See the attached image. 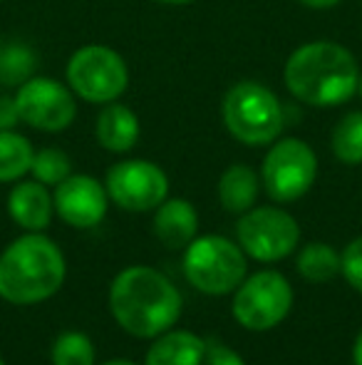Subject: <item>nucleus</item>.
<instances>
[{
    "label": "nucleus",
    "mask_w": 362,
    "mask_h": 365,
    "mask_svg": "<svg viewBox=\"0 0 362 365\" xmlns=\"http://www.w3.org/2000/svg\"><path fill=\"white\" fill-rule=\"evenodd\" d=\"M115 321L134 338H156L181 316V293L161 271L151 266H129L110 289Z\"/></svg>",
    "instance_id": "f257e3e1"
},
{
    "label": "nucleus",
    "mask_w": 362,
    "mask_h": 365,
    "mask_svg": "<svg viewBox=\"0 0 362 365\" xmlns=\"http://www.w3.org/2000/svg\"><path fill=\"white\" fill-rule=\"evenodd\" d=\"M283 77L295 100L310 107H338L358 92L360 68L340 43L315 40L290 55Z\"/></svg>",
    "instance_id": "f03ea898"
},
{
    "label": "nucleus",
    "mask_w": 362,
    "mask_h": 365,
    "mask_svg": "<svg viewBox=\"0 0 362 365\" xmlns=\"http://www.w3.org/2000/svg\"><path fill=\"white\" fill-rule=\"evenodd\" d=\"M68 264L53 239L30 231L0 254V298L15 306L48 301L63 289Z\"/></svg>",
    "instance_id": "7ed1b4c3"
},
{
    "label": "nucleus",
    "mask_w": 362,
    "mask_h": 365,
    "mask_svg": "<svg viewBox=\"0 0 362 365\" xmlns=\"http://www.w3.org/2000/svg\"><path fill=\"white\" fill-rule=\"evenodd\" d=\"M223 125L238 142L248 147H263L278 140L283 130V105L256 80L236 82L221 102Z\"/></svg>",
    "instance_id": "20e7f679"
},
{
    "label": "nucleus",
    "mask_w": 362,
    "mask_h": 365,
    "mask_svg": "<svg viewBox=\"0 0 362 365\" xmlns=\"http://www.w3.org/2000/svg\"><path fill=\"white\" fill-rule=\"evenodd\" d=\"M183 276L196 291L223 296L246 279V256L226 236H196L183 251Z\"/></svg>",
    "instance_id": "39448f33"
},
{
    "label": "nucleus",
    "mask_w": 362,
    "mask_h": 365,
    "mask_svg": "<svg viewBox=\"0 0 362 365\" xmlns=\"http://www.w3.org/2000/svg\"><path fill=\"white\" fill-rule=\"evenodd\" d=\"M70 90L85 102L107 105L122 97L129 82L127 63L117 50L107 45H85L68 63Z\"/></svg>",
    "instance_id": "423d86ee"
},
{
    "label": "nucleus",
    "mask_w": 362,
    "mask_h": 365,
    "mask_svg": "<svg viewBox=\"0 0 362 365\" xmlns=\"http://www.w3.org/2000/svg\"><path fill=\"white\" fill-rule=\"evenodd\" d=\"M263 187L273 202L288 204L308 194L318 177V157L310 149L308 142L280 140L271 147V152L263 159Z\"/></svg>",
    "instance_id": "0eeeda50"
},
{
    "label": "nucleus",
    "mask_w": 362,
    "mask_h": 365,
    "mask_svg": "<svg viewBox=\"0 0 362 365\" xmlns=\"http://www.w3.org/2000/svg\"><path fill=\"white\" fill-rule=\"evenodd\" d=\"M293 306V289L278 271H258L243 279L233 296V318L248 331H271Z\"/></svg>",
    "instance_id": "6e6552de"
},
{
    "label": "nucleus",
    "mask_w": 362,
    "mask_h": 365,
    "mask_svg": "<svg viewBox=\"0 0 362 365\" xmlns=\"http://www.w3.org/2000/svg\"><path fill=\"white\" fill-rule=\"evenodd\" d=\"M241 249L256 261H280L298 249L300 226L288 212L275 207H256L241 214L236 224Z\"/></svg>",
    "instance_id": "1a4fd4ad"
},
{
    "label": "nucleus",
    "mask_w": 362,
    "mask_h": 365,
    "mask_svg": "<svg viewBox=\"0 0 362 365\" xmlns=\"http://www.w3.org/2000/svg\"><path fill=\"white\" fill-rule=\"evenodd\" d=\"M20 122L40 132H63L75 122L78 102L63 82L53 77H30L15 92Z\"/></svg>",
    "instance_id": "9d476101"
},
{
    "label": "nucleus",
    "mask_w": 362,
    "mask_h": 365,
    "mask_svg": "<svg viewBox=\"0 0 362 365\" xmlns=\"http://www.w3.org/2000/svg\"><path fill=\"white\" fill-rule=\"evenodd\" d=\"M107 197L127 212H151L169 194V179L147 159H127L107 172Z\"/></svg>",
    "instance_id": "9b49d317"
},
{
    "label": "nucleus",
    "mask_w": 362,
    "mask_h": 365,
    "mask_svg": "<svg viewBox=\"0 0 362 365\" xmlns=\"http://www.w3.org/2000/svg\"><path fill=\"white\" fill-rule=\"evenodd\" d=\"M58 217L75 229H92L107 214V189L90 174H70L55 187Z\"/></svg>",
    "instance_id": "f8f14e48"
},
{
    "label": "nucleus",
    "mask_w": 362,
    "mask_h": 365,
    "mask_svg": "<svg viewBox=\"0 0 362 365\" xmlns=\"http://www.w3.org/2000/svg\"><path fill=\"white\" fill-rule=\"evenodd\" d=\"M55 204L45 184L38 179L33 182H20L8 194V214L18 226L25 231H43L53 221Z\"/></svg>",
    "instance_id": "ddd939ff"
},
{
    "label": "nucleus",
    "mask_w": 362,
    "mask_h": 365,
    "mask_svg": "<svg viewBox=\"0 0 362 365\" xmlns=\"http://www.w3.org/2000/svg\"><path fill=\"white\" fill-rule=\"evenodd\" d=\"M198 231V214L186 199H164L154 214V234L169 249H186Z\"/></svg>",
    "instance_id": "4468645a"
},
{
    "label": "nucleus",
    "mask_w": 362,
    "mask_h": 365,
    "mask_svg": "<svg viewBox=\"0 0 362 365\" xmlns=\"http://www.w3.org/2000/svg\"><path fill=\"white\" fill-rule=\"evenodd\" d=\"M95 137L107 152H129L139 142V120L127 105L107 102L97 117Z\"/></svg>",
    "instance_id": "2eb2a0df"
},
{
    "label": "nucleus",
    "mask_w": 362,
    "mask_h": 365,
    "mask_svg": "<svg viewBox=\"0 0 362 365\" xmlns=\"http://www.w3.org/2000/svg\"><path fill=\"white\" fill-rule=\"evenodd\" d=\"M206 343L188 331H169L156 336L144 365H201Z\"/></svg>",
    "instance_id": "dca6fc26"
},
{
    "label": "nucleus",
    "mask_w": 362,
    "mask_h": 365,
    "mask_svg": "<svg viewBox=\"0 0 362 365\" xmlns=\"http://www.w3.org/2000/svg\"><path fill=\"white\" fill-rule=\"evenodd\" d=\"M258 174L246 164H233L218 179V202L226 212L243 214L253 209L258 199Z\"/></svg>",
    "instance_id": "f3484780"
},
{
    "label": "nucleus",
    "mask_w": 362,
    "mask_h": 365,
    "mask_svg": "<svg viewBox=\"0 0 362 365\" xmlns=\"http://www.w3.org/2000/svg\"><path fill=\"white\" fill-rule=\"evenodd\" d=\"M33 154L35 149L28 137L13 130L0 132V184L23 179V174L30 172Z\"/></svg>",
    "instance_id": "a211bd4d"
},
{
    "label": "nucleus",
    "mask_w": 362,
    "mask_h": 365,
    "mask_svg": "<svg viewBox=\"0 0 362 365\" xmlns=\"http://www.w3.org/2000/svg\"><path fill=\"white\" fill-rule=\"evenodd\" d=\"M298 271L313 284L330 281L340 274V254L330 244H308L298 256Z\"/></svg>",
    "instance_id": "6ab92c4d"
},
{
    "label": "nucleus",
    "mask_w": 362,
    "mask_h": 365,
    "mask_svg": "<svg viewBox=\"0 0 362 365\" xmlns=\"http://www.w3.org/2000/svg\"><path fill=\"white\" fill-rule=\"evenodd\" d=\"M38 58L28 45H5L0 48V87H20L35 77Z\"/></svg>",
    "instance_id": "aec40b11"
},
{
    "label": "nucleus",
    "mask_w": 362,
    "mask_h": 365,
    "mask_svg": "<svg viewBox=\"0 0 362 365\" xmlns=\"http://www.w3.org/2000/svg\"><path fill=\"white\" fill-rule=\"evenodd\" d=\"M330 145L343 164H362V112H348L335 125Z\"/></svg>",
    "instance_id": "412c9836"
},
{
    "label": "nucleus",
    "mask_w": 362,
    "mask_h": 365,
    "mask_svg": "<svg viewBox=\"0 0 362 365\" xmlns=\"http://www.w3.org/2000/svg\"><path fill=\"white\" fill-rule=\"evenodd\" d=\"M30 174L45 187H58L63 179L73 174V162L63 149H40L33 154V164H30Z\"/></svg>",
    "instance_id": "4be33fe9"
},
{
    "label": "nucleus",
    "mask_w": 362,
    "mask_h": 365,
    "mask_svg": "<svg viewBox=\"0 0 362 365\" xmlns=\"http://www.w3.org/2000/svg\"><path fill=\"white\" fill-rule=\"evenodd\" d=\"M53 365H95V346L80 331L63 333L53 343Z\"/></svg>",
    "instance_id": "5701e85b"
},
{
    "label": "nucleus",
    "mask_w": 362,
    "mask_h": 365,
    "mask_svg": "<svg viewBox=\"0 0 362 365\" xmlns=\"http://www.w3.org/2000/svg\"><path fill=\"white\" fill-rule=\"evenodd\" d=\"M340 274L355 291L362 293V236L345 246L340 256Z\"/></svg>",
    "instance_id": "b1692460"
},
{
    "label": "nucleus",
    "mask_w": 362,
    "mask_h": 365,
    "mask_svg": "<svg viewBox=\"0 0 362 365\" xmlns=\"http://www.w3.org/2000/svg\"><path fill=\"white\" fill-rule=\"evenodd\" d=\"M201 365H246L243 358L236 351H231L228 346L216 341L206 343V351H203V363Z\"/></svg>",
    "instance_id": "393cba45"
},
{
    "label": "nucleus",
    "mask_w": 362,
    "mask_h": 365,
    "mask_svg": "<svg viewBox=\"0 0 362 365\" xmlns=\"http://www.w3.org/2000/svg\"><path fill=\"white\" fill-rule=\"evenodd\" d=\"M20 122V112H18V102L15 97L0 95V132L13 130Z\"/></svg>",
    "instance_id": "a878e982"
},
{
    "label": "nucleus",
    "mask_w": 362,
    "mask_h": 365,
    "mask_svg": "<svg viewBox=\"0 0 362 365\" xmlns=\"http://www.w3.org/2000/svg\"><path fill=\"white\" fill-rule=\"evenodd\" d=\"M298 3H303L305 8H313V10H328V8L340 5L343 0H298Z\"/></svg>",
    "instance_id": "bb28decb"
},
{
    "label": "nucleus",
    "mask_w": 362,
    "mask_h": 365,
    "mask_svg": "<svg viewBox=\"0 0 362 365\" xmlns=\"http://www.w3.org/2000/svg\"><path fill=\"white\" fill-rule=\"evenodd\" d=\"M353 363H355V365H362V331H360V336L355 338V346H353Z\"/></svg>",
    "instance_id": "cd10ccee"
},
{
    "label": "nucleus",
    "mask_w": 362,
    "mask_h": 365,
    "mask_svg": "<svg viewBox=\"0 0 362 365\" xmlns=\"http://www.w3.org/2000/svg\"><path fill=\"white\" fill-rule=\"evenodd\" d=\"M156 3H164V5H188V3H196V0H156Z\"/></svg>",
    "instance_id": "c85d7f7f"
},
{
    "label": "nucleus",
    "mask_w": 362,
    "mask_h": 365,
    "mask_svg": "<svg viewBox=\"0 0 362 365\" xmlns=\"http://www.w3.org/2000/svg\"><path fill=\"white\" fill-rule=\"evenodd\" d=\"M102 365H137V363H132V361H107Z\"/></svg>",
    "instance_id": "c756f323"
},
{
    "label": "nucleus",
    "mask_w": 362,
    "mask_h": 365,
    "mask_svg": "<svg viewBox=\"0 0 362 365\" xmlns=\"http://www.w3.org/2000/svg\"><path fill=\"white\" fill-rule=\"evenodd\" d=\"M358 92H360V97H362V73H360V82H358Z\"/></svg>",
    "instance_id": "7c9ffc66"
},
{
    "label": "nucleus",
    "mask_w": 362,
    "mask_h": 365,
    "mask_svg": "<svg viewBox=\"0 0 362 365\" xmlns=\"http://www.w3.org/2000/svg\"><path fill=\"white\" fill-rule=\"evenodd\" d=\"M0 365H5V363H3V358H0Z\"/></svg>",
    "instance_id": "2f4dec72"
},
{
    "label": "nucleus",
    "mask_w": 362,
    "mask_h": 365,
    "mask_svg": "<svg viewBox=\"0 0 362 365\" xmlns=\"http://www.w3.org/2000/svg\"><path fill=\"white\" fill-rule=\"evenodd\" d=\"M0 48H3V43H0Z\"/></svg>",
    "instance_id": "473e14b6"
},
{
    "label": "nucleus",
    "mask_w": 362,
    "mask_h": 365,
    "mask_svg": "<svg viewBox=\"0 0 362 365\" xmlns=\"http://www.w3.org/2000/svg\"><path fill=\"white\" fill-rule=\"evenodd\" d=\"M0 3H3V0H0Z\"/></svg>",
    "instance_id": "72a5a7b5"
}]
</instances>
